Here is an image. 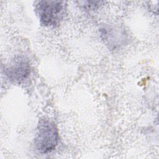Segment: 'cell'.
<instances>
[{
    "label": "cell",
    "instance_id": "obj_1",
    "mask_svg": "<svg viewBox=\"0 0 159 159\" xmlns=\"http://www.w3.org/2000/svg\"><path fill=\"white\" fill-rule=\"evenodd\" d=\"M58 140V129L55 124L49 119H41L34 140L35 148L41 153H48L56 148Z\"/></svg>",
    "mask_w": 159,
    "mask_h": 159
},
{
    "label": "cell",
    "instance_id": "obj_2",
    "mask_svg": "<svg viewBox=\"0 0 159 159\" xmlns=\"http://www.w3.org/2000/svg\"><path fill=\"white\" fill-rule=\"evenodd\" d=\"M35 11L40 22L46 27H55L63 19L65 2L57 1H39L36 2Z\"/></svg>",
    "mask_w": 159,
    "mask_h": 159
},
{
    "label": "cell",
    "instance_id": "obj_3",
    "mask_svg": "<svg viewBox=\"0 0 159 159\" xmlns=\"http://www.w3.org/2000/svg\"><path fill=\"white\" fill-rule=\"evenodd\" d=\"M30 73L29 61L23 57H17L6 69L8 78L16 83H20L27 78Z\"/></svg>",
    "mask_w": 159,
    "mask_h": 159
}]
</instances>
